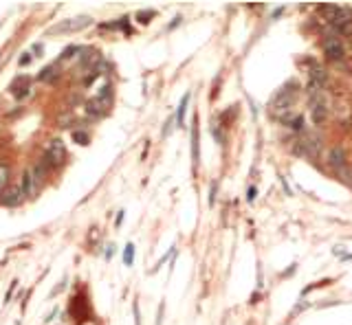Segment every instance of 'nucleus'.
Instances as JSON below:
<instances>
[{
  "label": "nucleus",
  "instance_id": "5701e85b",
  "mask_svg": "<svg viewBox=\"0 0 352 325\" xmlns=\"http://www.w3.org/2000/svg\"><path fill=\"white\" fill-rule=\"evenodd\" d=\"M172 255H174V248H170V251H167V255H163V257H161V260H159V264H157V268H161V266H163V264H165L167 260H170V257H172Z\"/></svg>",
  "mask_w": 352,
  "mask_h": 325
},
{
  "label": "nucleus",
  "instance_id": "39448f33",
  "mask_svg": "<svg viewBox=\"0 0 352 325\" xmlns=\"http://www.w3.org/2000/svg\"><path fill=\"white\" fill-rule=\"evenodd\" d=\"M321 49H323V55L328 59H341L344 58V44L339 42L337 35H328L326 40L321 42Z\"/></svg>",
  "mask_w": 352,
  "mask_h": 325
},
{
  "label": "nucleus",
  "instance_id": "6ab92c4d",
  "mask_svg": "<svg viewBox=\"0 0 352 325\" xmlns=\"http://www.w3.org/2000/svg\"><path fill=\"white\" fill-rule=\"evenodd\" d=\"M73 141L79 145H88V141H91V136H88V132H82V130H75L73 132Z\"/></svg>",
  "mask_w": 352,
  "mask_h": 325
},
{
  "label": "nucleus",
  "instance_id": "423d86ee",
  "mask_svg": "<svg viewBox=\"0 0 352 325\" xmlns=\"http://www.w3.org/2000/svg\"><path fill=\"white\" fill-rule=\"evenodd\" d=\"M308 101H311L313 121H315V125H321L323 119H326V101H323L321 92H317V95H308Z\"/></svg>",
  "mask_w": 352,
  "mask_h": 325
},
{
  "label": "nucleus",
  "instance_id": "4be33fe9",
  "mask_svg": "<svg viewBox=\"0 0 352 325\" xmlns=\"http://www.w3.org/2000/svg\"><path fill=\"white\" fill-rule=\"evenodd\" d=\"M288 125H290L293 130H302V128H304V117H302V115H297Z\"/></svg>",
  "mask_w": 352,
  "mask_h": 325
},
{
  "label": "nucleus",
  "instance_id": "bb28decb",
  "mask_svg": "<svg viewBox=\"0 0 352 325\" xmlns=\"http://www.w3.org/2000/svg\"><path fill=\"white\" fill-rule=\"evenodd\" d=\"M16 286H18V281H11V286H9V290H7V296H4V299H11V293H13V290H16Z\"/></svg>",
  "mask_w": 352,
  "mask_h": 325
},
{
  "label": "nucleus",
  "instance_id": "1a4fd4ad",
  "mask_svg": "<svg viewBox=\"0 0 352 325\" xmlns=\"http://www.w3.org/2000/svg\"><path fill=\"white\" fill-rule=\"evenodd\" d=\"M328 161H330V165L337 169V172H344V169L348 167V161H346V149L344 148H332Z\"/></svg>",
  "mask_w": 352,
  "mask_h": 325
},
{
  "label": "nucleus",
  "instance_id": "f8f14e48",
  "mask_svg": "<svg viewBox=\"0 0 352 325\" xmlns=\"http://www.w3.org/2000/svg\"><path fill=\"white\" fill-rule=\"evenodd\" d=\"M198 117L194 119V128H192V161L198 165Z\"/></svg>",
  "mask_w": 352,
  "mask_h": 325
},
{
  "label": "nucleus",
  "instance_id": "6e6552de",
  "mask_svg": "<svg viewBox=\"0 0 352 325\" xmlns=\"http://www.w3.org/2000/svg\"><path fill=\"white\" fill-rule=\"evenodd\" d=\"M22 196H25L22 187H9V189L2 191V196H0V202H2L4 207H18V205L22 202Z\"/></svg>",
  "mask_w": 352,
  "mask_h": 325
},
{
  "label": "nucleus",
  "instance_id": "cd10ccee",
  "mask_svg": "<svg viewBox=\"0 0 352 325\" xmlns=\"http://www.w3.org/2000/svg\"><path fill=\"white\" fill-rule=\"evenodd\" d=\"M29 62H31V55H29V53H25V55L20 58V66H27Z\"/></svg>",
  "mask_w": 352,
  "mask_h": 325
},
{
  "label": "nucleus",
  "instance_id": "b1692460",
  "mask_svg": "<svg viewBox=\"0 0 352 325\" xmlns=\"http://www.w3.org/2000/svg\"><path fill=\"white\" fill-rule=\"evenodd\" d=\"M172 125H174V117H172V119H167V123H165V128H163L161 134H163V136L170 134V132H172Z\"/></svg>",
  "mask_w": 352,
  "mask_h": 325
},
{
  "label": "nucleus",
  "instance_id": "ddd939ff",
  "mask_svg": "<svg viewBox=\"0 0 352 325\" xmlns=\"http://www.w3.org/2000/svg\"><path fill=\"white\" fill-rule=\"evenodd\" d=\"M187 106H190V92H185L181 99V106H178V112H176V123L183 125L185 123V112H187Z\"/></svg>",
  "mask_w": 352,
  "mask_h": 325
},
{
  "label": "nucleus",
  "instance_id": "9d476101",
  "mask_svg": "<svg viewBox=\"0 0 352 325\" xmlns=\"http://www.w3.org/2000/svg\"><path fill=\"white\" fill-rule=\"evenodd\" d=\"M22 191H25V196H35L37 194L35 176H33V169L31 167H27L25 174H22Z\"/></svg>",
  "mask_w": 352,
  "mask_h": 325
},
{
  "label": "nucleus",
  "instance_id": "f257e3e1",
  "mask_svg": "<svg viewBox=\"0 0 352 325\" xmlns=\"http://www.w3.org/2000/svg\"><path fill=\"white\" fill-rule=\"evenodd\" d=\"M319 13H321V16L326 18L328 22H330L332 29H335V27L346 25V22H352V13H350V9H346V7H337V4H321V7H319Z\"/></svg>",
  "mask_w": 352,
  "mask_h": 325
},
{
  "label": "nucleus",
  "instance_id": "412c9836",
  "mask_svg": "<svg viewBox=\"0 0 352 325\" xmlns=\"http://www.w3.org/2000/svg\"><path fill=\"white\" fill-rule=\"evenodd\" d=\"M137 18H139L141 25H148L150 18H154V11H139V13H137Z\"/></svg>",
  "mask_w": 352,
  "mask_h": 325
},
{
  "label": "nucleus",
  "instance_id": "a211bd4d",
  "mask_svg": "<svg viewBox=\"0 0 352 325\" xmlns=\"http://www.w3.org/2000/svg\"><path fill=\"white\" fill-rule=\"evenodd\" d=\"M124 264L126 266H132L134 264V244H128L124 248Z\"/></svg>",
  "mask_w": 352,
  "mask_h": 325
},
{
  "label": "nucleus",
  "instance_id": "f03ea898",
  "mask_svg": "<svg viewBox=\"0 0 352 325\" xmlns=\"http://www.w3.org/2000/svg\"><path fill=\"white\" fill-rule=\"evenodd\" d=\"M319 148H321V141H319V136L317 134H311V132H304L302 139H299L297 145H295V152L304 154V156H308V158H317Z\"/></svg>",
  "mask_w": 352,
  "mask_h": 325
},
{
  "label": "nucleus",
  "instance_id": "a878e982",
  "mask_svg": "<svg viewBox=\"0 0 352 325\" xmlns=\"http://www.w3.org/2000/svg\"><path fill=\"white\" fill-rule=\"evenodd\" d=\"M247 200L249 202L256 200V187H249V189H247Z\"/></svg>",
  "mask_w": 352,
  "mask_h": 325
},
{
  "label": "nucleus",
  "instance_id": "0eeeda50",
  "mask_svg": "<svg viewBox=\"0 0 352 325\" xmlns=\"http://www.w3.org/2000/svg\"><path fill=\"white\" fill-rule=\"evenodd\" d=\"M108 106H110V101H106V99H91V101L86 103V115L91 117V119H101V117L108 112Z\"/></svg>",
  "mask_w": 352,
  "mask_h": 325
},
{
  "label": "nucleus",
  "instance_id": "7c9ffc66",
  "mask_svg": "<svg viewBox=\"0 0 352 325\" xmlns=\"http://www.w3.org/2000/svg\"><path fill=\"white\" fill-rule=\"evenodd\" d=\"M121 222H124V211H119V215H117V227H119Z\"/></svg>",
  "mask_w": 352,
  "mask_h": 325
},
{
  "label": "nucleus",
  "instance_id": "c85d7f7f",
  "mask_svg": "<svg viewBox=\"0 0 352 325\" xmlns=\"http://www.w3.org/2000/svg\"><path fill=\"white\" fill-rule=\"evenodd\" d=\"M112 255H115V246H108V251H106V260H110Z\"/></svg>",
  "mask_w": 352,
  "mask_h": 325
},
{
  "label": "nucleus",
  "instance_id": "20e7f679",
  "mask_svg": "<svg viewBox=\"0 0 352 325\" xmlns=\"http://www.w3.org/2000/svg\"><path fill=\"white\" fill-rule=\"evenodd\" d=\"M93 22V18L88 16H79V18H73V20H64L62 25H55L51 27L49 33H68V31H79L84 27H88Z\"/></svg>",
  "mask_w": 352,
  "mask_h": 325
},
{
  "label": "nucleus",
  "instance_id": "4468645a",
  "mask_svg": "<svg viewBox=\"0 0 352 325\" xmlns=\"http://www.w3.org/2000/svg\"><path fill=\"white\" fill-rule=\"evenodd\" d=\"M31 169H33V176H35V180H44V178H46V172H49V165H46V161H44V158H42V161H37L35 165H33V167H31Z\"/></svg>",
  "mask_w": 352,
  "mask_h": 325
},
{
  "label": "nucleus",
  "instance_id": "aec40b11",
  "mask_svg": "<svg viewBox=\"0 0 352 325\" xmlns=\"http://www.w3.org/2000/svg\"><path fill=\"white\" fill-rule=\"evenodd\" d=\"M70 121H73V112H70V110H66L64 115L58 117V125H60V128H68Z\"/></svg>",
  "mask_w": 352,
  "mask_h": 325
},
{
  "label": "nucleus",
  "instance_id": "9b49d317",
  "mask_svg": "<svg viewBox=\"0 0 352 325\" xmlns=\"http://www.w3.org/2000/svg\"><path fill=\"white\" fill-rule=\"evenodd\" d=\"M11 92L16 95L18 99H25V97H29L31 95V82L27 77H20L18 82H13V86H11Z\"/></svg>",
  "mask_w": 352,
  "mask_h": 325
},
{
  "label": "nucleus",
  "instance_id": "c756f323",
  "mask_svg": "<svg viewBox=\"0 0 352 325\" xmlns=\"http://www.w3.org/2000/svg\"><path fill=\"white\" fill-rule=\"evenodd\" d=\"M214 196H216V185H211V196H209V205H214Z\"/></svg>",
  "mask_w": 352,
  "mask_h": 325
},
{
  "label": "nucleus",
  "instance_id": "f3484780",
  "mask_svg": "<svg viewBox=\"0 0 352 325\" xmlns=\"http://www.w3.org/2000/svg\"><path fill=\"white\" fill-rule=\"evenodd\" d=\"M7 182H9V167L4 163H0V194L7 189Z\"/></svg>",
  "mask_w": 352,
  "mask_h": 325
},
{
  "label": "nucleus",
  "instance_id": "2eb2a0df",
  "mask_svg": "<svg viewBox=\"0 0 352 325\" xmlns=\"http://www.w3.org/2000/svg\"><path fill=\"white\" fill-rule=\"evenodd\" d=\"M311 82H315V84H319V86H323V84L328 82L326 70H323V68H313V70H311Z\"/></svg>",
  "mask_w": 352,
  "mask_h": 325
},
{
  "label": "nucleus",
  "instance_id": "7ed1b4c3",
  "mask_svg": "<svg viewBox=\"0 0 352 325\" xmlns=\"http://www.w3.org/2000/svg\"><path fill=\"white\" fill-rule=\"evenodd\" d=\"M44 161L49 167H60V165H64V161H66V148H64V143L60 139H53L49 143Z\"/></svg>",
  "mask_w": 352,
  "mask_h": 325
},
{
  "label": "nucleus",
  "instance_id": "393cba45",
  "mask_svg": "<svg viewBox=\"0 0 352 325\" xmlns=\"http://www.w3.org/2000/svg\"><path fill=\"white\" fill-rule=\"evenodd\" d=\"M132 314H134V325H141V317H139V303H132Z\"/></svg>",
  "mask_w": 352,
  "mask_h": 325
},
{
  "label": "nucleus",
  "instance_id": "dca6fc26",
  "mask_svg": "<svg viewBox=\"0 0 352 325\" xmlns=\"http://www.w3.org/2000/svg\"><path fill=\"white\" fill-rule=\"evenodd\" d=\"M51 77H53V79L58 77V68H55V66H46V68L37 75V79H40V82H49Z\"/></svg>",
  "mask_w": 352,
  "mask_h": 325
}]
</instances>
